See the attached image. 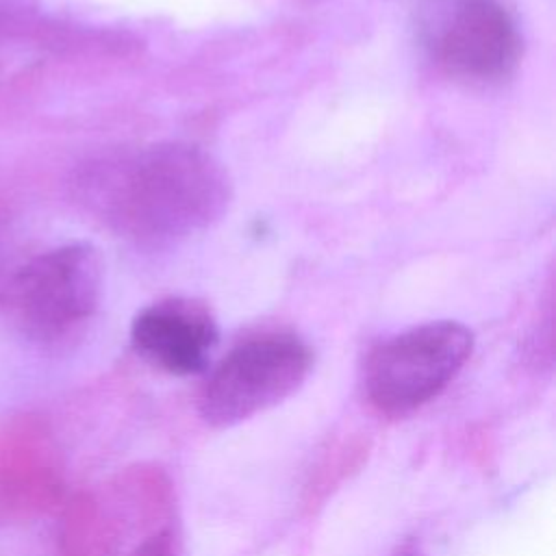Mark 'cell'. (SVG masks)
Returning a JSON list of instances; mask_svg holds the SVG:
<instances>
[{
  "mask_svg": "<svg viewBox=\"0 0 556 556\" xmlns=\"http://www.w3.org/2000/svg\"><path fill=\"white\" fill-rule=\"evenodd\" d=\"M87 202L141 248L174 245L217 222L230 202L224 167L189 143H156L93 165Z\"/></svg>",
  "mask_w": 556,
  "mask_h": 556,
  "instance_id": "obj_1",
  "label": "cell"
},
{
  "mask_svg": "<svg viewBox=\"0 0 556 556\" xmlns=\"http://www.w3.org/2000/svg\"><path fill=\"white\" fill-rule=\"evenodd\" d=\"M417 30L439 70L473 85L504 80L521 56L517 24L497 0H428Z\"/></svg>",
  "mask_w": 556,
  "mask_h": 556,
  "instance_id": "obj_5",
  "label": "cell"
},
{
  "mask_svg": "<svg viewBox=\"0 0 556 556\" xmlns=\"http://www.w3.org/2000/svg\"><path fill=\"white\" fill-rule=\"evenodd\" d=\"M128 556H180V539L172 526H161L148 532Z\"/></svg>",
  "mask_w": 556,
  "mask_h": 556,
  "instance_id": "obj_7",
  "label": "cell"
},
{
  "mask_svg": "<svg viewBox=\"0 0 556 556\" xmlns=\"http://www.w3.org/2000/svg\"><path fill=\"white\" fill-rule=\"evenodd\" d=\"M100 291L98 250L89 243H70L20 267L4 289V308L28 339L59 343L96 313Z\"/></svg>",
  "mask_w": 556,
  "mask_h": 556,
  "instance_id": "obj_2",
  "label": "cell"
},
{
  "mask_svg": "<svg viewBox=\"0 0 556 556\" xmlns=\"http://www.w3.org/2000/svg\"><path fill=\"white\" fill-rule=\"evenodd\" d=\"M473 334L458 321H428L376 345L363 369L367 402L382 415H408L434 400L463 369Z\"/></svg>",
  "mask_w": 556,
  "mask_h": 556,
  "instance_id": "obj_3",
  "label": "cell"
},
{
  "mask_svg": "<svg viewBox=\"0 0 556 556\" xmlns=\"http://www.w3.org/2000/svg\"><path fill=\"white\" fill-rule=\"evenodd\" d=\"M395 556H421V552H419L417 547H404V549H400Z\"/></svg>",
  "mask_w": 556,
  "mask_h": 556,
  "instance_id": "obj_8",
  "label": "cell"
},
{
  "mask_svg": "<svg viewBox=\"0 0 556 556\" xmlns=\"http://www.w3.org/2000/svg\"><path fill=\"white\" fill-rule=\"evenodd\" d=\"M130 341L152 367L172 376H193L208 367L219 332L204 304L172 298L146 306L132 319Z\"/></svg>",
  "mask_w": 556,
  "mask_h": 556,
  "instance_id": "obj_6",
  "label": "cell"
},
{
  "mask_svg": "<svg viewBox=\"0 0 556 556\" xmlns=\"http://www.w3.org/2000/svg\"><path fill=\"white\" fill-rule=\"evenodd\" d=\"M311 367L313 352L293 332L248 337L211 369L200 393V417L213 428L252 419L295 393Z\"/></svg>",
  "mask_w": 556,
  "mask_h": 556,
  "instance_id": "obj_4",
  "label": "cell"
}]
</instances>
